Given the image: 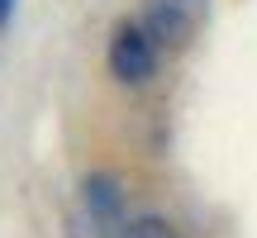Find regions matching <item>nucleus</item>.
<instances>
[{"instance_id":"obj_1","label":"nucleus","mask_w":257,"mask_h":238,"mask_svg":"<svg viewBox=\"0 0 257 238\" xmlns=\"http://www.w3.org/2000/svg\"><path fill=\"white\" fill-rule=\"evenodd\" d=\"M153 34H143V29H119L110 43V72L119 76V81L138 86L153 76Z\"/></svg>"},{"instance_id":"obj_2","label":"nucleus","mask_w":257,"mask_h":238,"mask_svg":"<svg viewBox=\"0 0 257 238\" xmlns=\"http://www.w3.org/2000/svg\"><path fill=\"white\" fill-rule=\"evenodd\" d=\"M148 34L162 38V43H186L191 38V15H181L176 0H157L148 10Z\"/></svg>"},{"instance_id":"obj_3","label":"nucleus","mask_w":257,"mask_h":238,"mask_svg":"<svg viewBox=\"0 0 257 238\" xmlns=\"http://www.w3.org/2000/svg\"><path fill=\"white\" fill-rule=\"evenodd\" d=\"M128 238H181V233H176L167 219H138L134 229H128Z\"/></svg>"},{"instance_id":"obj_4","label":"nucleus","mask_w":257,"mask_h":238,"mask_svg":"<svg viewBox=\"0 0 257 238\" xmlns=\"http://www.w3.org/2000/svg\"><path fill=\"white\" fill-rule=\"evenodd\" d=\"M10 10H15V0H0V24L10 19Z\"/></svg>"}]
</instances>
